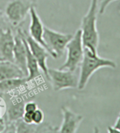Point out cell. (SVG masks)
Wrapping results in <instances>:
<instances>
[{
  "label": "cell",
  "instance_id": "ba28073f",
  "mask_svg": "<svg viewBox=\"0 0 120 133\" xmlns=\"http://www.w3.org/2000/svg\"><path fill=\"white\" fill-rule=\"evenodd\" d=\"M23 34L28 43L31 53H33V55L36 58L38 62L39 68L45 74L46 78L49 79V74H48L49 67L46 64V60L48 59V57L51 55L46 48L35 40H34L26 30H23Z\"/></svg>",
  "mask_w": 120,
  "mask_h": 133
},
{
  "label": "cell",
  "instance_id": "9c48e42d",
  "mask_svg": "<svg viewBox=\"0 0 120 133\" xmlns=\"http://www.w3.org/2000/svg\"><path fill=\"white\" fill-rule=\"evenodd\" d=\"M14 62L23 71L27 77L28 75L27 69V53L25 39L21 28L17 29L16 34L14 35Z\"/></svg>",
  "mask_w": 120,
  "mask_h": 133
},
{
  "label": "cell",
  "instance_id": "3957f363",
  "mask_svg": "<svg viewBox=\"0 0 120 133\" xmlns=\"http://www.w3.org/2000/svg\"><path fill=\"white\" fill-rule=\"evenodd\" d=\"M103 67L115 69L117 64L112 60L100 57L98 53H93L89 49L84 48V57L81 62L77 88L84 89L93 74L98 69Z\"/></svg>",
  "mask_w": 120,
  "mask_h": 133
},
{
  "label": "cell",
  "instance_id": "4fadbf2b",
  "mask_svg": "<svg viewBox=\"0 0 120 133\" xmlns=\"http://www.w3.org/2000/svg\"><path fill=\"white\" fill-rule=\"evenodd\" d=\"M26 77L25 74L14 62L0 60V81L10 78Z\"/></svg>",
  "mask_w": 120,
  "mask_h": 133
},
{
  "label": "cell",
  "instance_id": "7c38bea8",
  "mask_svg": "<svg viewBox=\"0 0 120 133\" xmlns=\"http://www.w3.org/2000/svg\"><path fill=\"white\" fill-rule=\"evenodd\" d=\"M16 123V133H34V132H58L59 128L54 127L50 124L42 123L37 125L32 123L28 124L23 121V119L18 120Z\"/></svg>",
  "mask_w": 120,
  "mask_h": 133
},
{
  "label": "cell",
  "instance_id": "ac0fdd59",
  "mask_svg": "<svg viewBox=\"0 0 120 133\" xmlns=\"http://www.w3.org/2000/svg\"><path fill=\"white\" fill-rule=\"evenodd\" d=\"M37 109H38L37 104L33 101L28 102L25 103V105H24L25 112L33 113Z\"/></svg>",
  "mask_w": 120,
  "mask_h": 133
},
{
  "label": "cell",
  "instance_id": "9a60e30c",
  "mask_svg": "<svg viewBox=\"0 0 120 133\" xmlns=\"http://www.w3.org/2000/svg\"><path fill=\"white\" fill-rule=\"evenodd\" d=\"M24 105L25 102L22 99H19L16 101L11 102L9 108H7V113L5 114V118L9 121L13 122L22 118L25 113Z\"/></svg>",
  "mask_w": 120,
  "mask_h": 133
},
{
  "label": "cell",
  "instance_id": "8992f818",
  "mask_svg": "<svg viewBox=\"0 0 120 133\" xmlns=\"http://www.w3.org/2000/svg\"><path fill=\"white\" fill-rule=\"evenodd\" d=\"M49 79L53 90L56 92L67 89L75 88L78 86L79 77L74 71L49 68Z\"/></svg>",
  "mask_w": 120,
  "mask_h": 133
},
{
  "label": "cell",
  "instance_id": "8fae6325",
  "mask_svg": "<svg viewBox=\"0 0 120 133\" xmlns=\"http://www.w3.org/2000/svg\"><path fill=\"white\" fill-rule=\"evenodd\" d=\"M30 16V24L29 27V35L34 40L38 42L44 48H46V46L44 41V28L41 18L37 14L36 7L33 6L30 10L29 13Z\"/></svg>",
  "mask_w": 120,
  "mask_h": 133
},
{
  "label": "cell",
  "instance_id": "6da1fadb",
  "mask_svg": "<svg viewBox=\"0 0 120 133\" xmlns=\"http://www.w3.org/2000/svg\"><path fill=\"white\" fill-rule=\"evenodd\" d=\"M33 6H37V0H0V16L7 25L17 30Z\"/></svg>",
  "mask_w": 120,
  "mask_h": 133
},
{
  "label": "cell",
  "instance_id": "5bb4252c",
  "mask_svg": "<svg viewBox=\"0 0 120 133\" xmlns=\"http://www.w3.org/2000/svg\"><path fill=\"white\" fill-rule=\"evenodd\" d=\"M25 44H26V53H27V69L28 71V75L26 78H27V81L30 82L31 81L39 77V76H41V71H40V68H39L38 62L36 58L33 55V53H31L26 39H25Z\"/></svg>",
  "mask_w": 120,
  "mask_h": 133
},
{
  "label": "cell",
  "instance_id": "7402d4cb",
  "mask_svg": "<svg viewBox=\"0 0 120 133\" xmlns=\"http://www.w3.org/2000/svg\"><path fill=\"white\" fill-rule=\"evenodd\" d=\"M5 128H6V119L5 117L0 118V133L4 132Z\"/></svg>",
  "mask_w": 120,
  "mask_h": 133
},
{
  "label": "cell",
  "instance_id": "cb8c5ba5",
  "mask_svg": "<svg viewBox=\"0 0 120 133\" xmlns=\"http://www.w3.org/2000/svg\"><path fill=\"white\" fill-rule=\"evenodd\" d=\"M108 132L110 133H120L119 131L117 130L114 127H108Z\"/></svg>",
  "mask_w": 120,
  "mask_h": 133
},
{
  "label": "cell",
  "instance_id": "ffe728a7",
  "mask_svg": "<svg viewBox=\"0 0 120 133\" xmlns=\"http://www.w3.org/2000/svg\"><path fill=\"white\" fill-rule=\"evenodd\" d=\"M7 104L2 95H0V118L4 117L7 113Z\"/></svg>",
  "mask_w": 120,
  "mask_h": 133
},
{
  "label": "cell",
  "instance_id": "5b68a950",
  "mask_svg": "<svg viewBox=\"0 0 120 133\" xmlns=\"http://www.w3.org/2000/svg\"><path fill=\"white\" fill-rule=\"evenodd\" d=\"M72 37L71 34L60 33L44 26V41L47 51L53 59H58L63 55L66 46Z\"/></svg>",
  "mask_w": 120,
  "mask_h": 133
},
{
  "label": "cell",
  "instance_id": "30bf717a",
  "mask_svg": "<svg viewBox=\"0 0 120 133\" xmlns=\"http://www.w3.org/2000/svg\"><path fill=\"white\" fill-rule=\"evenodd\" d=\"M62 121L58 129V132L74 133L76 132L79 125L83 120V116L73 112L69 108L62 106L61 107Z\"/></svg>",
  "mask_w": 120,
  "mask_h": 133
},
{
  "label": "cell",
  "instance_id": "d6986e66",
  "mask_svg": "<svg viewBox=\"0 0 120 133\" xmlns=\"http://www.w3.org/2000/svg\"><path fill=\"white\" fill-rule=\"evenodd\" d=\"M114 1H116V0H100V6L99 10H98L99 14H103L106 10L107 7L108 6V5Z\"/></svg>",
  "mask_w": 120,
  "mask_h": 133
},
{
  "label": "cell",
  "instance_id": "603a6c76",
  "mask_svg": "<svg viewBox=\"0 0 120 133\" xmlns=\"http://www.w3.org/2000/svg\"><path fill=\"white\" fill-rule=\"evenodd\" d=\"M113 127L120 132V113L119 114V116H118L117 118V121H116Z\"/></svg>",
  "mask_w": 120,
  "mask_h": 133
},
{
  "label": "cell",
  "instance_id": "44dd1931",
  "mask_svg": "<svg viewBox=\"0 0 120 133\" xmlns=\"http://www.w3.org/2000/svg\"><path fill=\"white\" fill-rule=\"evenodd\" d=\"M22 119L25 123L28 124H32L33 123V113L29 112H25L23 116Z\"/></svg>",
  "mask_w": 120,
  "mask_h": 133
},
{
  "label": "cell",
  "instance_id": "7a4b0ae2",
  "mask_svg": "<svg viewBox=\"0 0 120 133\" xmlns=\"http://www.w3.org/2000/svg\"><path fill=\"white\" fill-rule=\"evenodd\" d=\"M98 0H91L89 11L81 20V30L84 48L98 53L99 35L96 27Z\"/></svg>",
  "mask_w": 120,
  "mask_h": 133
},
{
  "label": "cell",
  "instance_id": "2e32d148",
  "mask_svg": "<svg viewBox=\"0 0 120 133\" xmlns=\"http://www.w3.org/2000/svg\"><path fill=\"white\" fill-rule=\"evenodd\" d=\"M28 83L26 77L10 78L0 81V95L7 94L20 88Z\"/></svg>",
  "mask_w": 120,
  "mask_h": 133
},
{
  "label": "cell",
  "instance_id": "277c9868",
  "mask_svg": "<svg viewBox=\"0 0 120 133\" xmlns=\"http://www.w3.org/2000/svg\"><path fill=\"white\" fill-rule=\"evenodd\" d=\"M65 49L67 50L66 60L58 69L75 71L79 64H81L84 57V46L81 29L75 32L71 40L67 44Z\"/></svg>",
  "mask_w": 120,
  "mask_h": 133
},
{
  "label": "cell",
  "instance_id": "52a82bcc",
  "mask_svg": "<svg viewBox=\"0 0 120 133\" xmlns=\"http://www.w3.org/2000/svg\"><path fill=\"white\" fill-rule=\"evenodd\" d=\"M13 30L6 24L0 25V60L14 62L15 35Z\"/></svg>",
  "mask_w": 120,
  "mask_h": 133
},
{
  "label": "cell",
  "instance_id": "e0dca14e",
  "mask_svg": "<svg viewBox=\"0 0 120 133\" xmlns=\"http://www.w3.org/2000/svg\"><path fill=\"white\" fill-rule=\"evenodd\" d=\"M44 114L42 111V109H37L33 113V123L39 125L44 122Z\"/></svg>",
  "mask_w": 120,
  "mask_h": 133
}]
</instances>
